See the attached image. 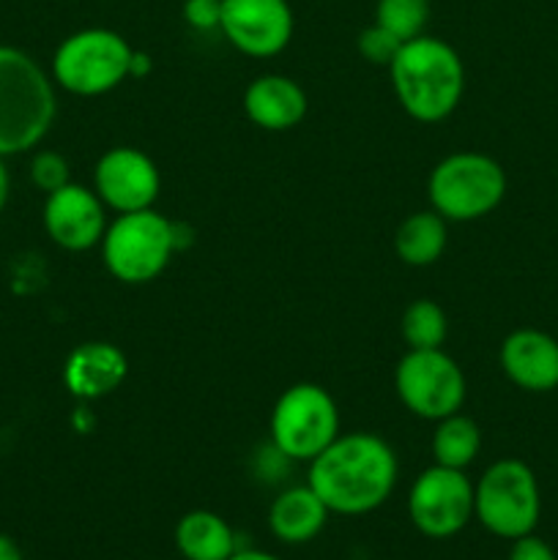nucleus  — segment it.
<instances>
[{"label":"nucleus","instance_id":"nucleus-21","mask_svg":"<svg viewBox=\"0 0 558 560\" xmlns=\"http://www.w3.org/2000/svg\"><path fill=\"white\" fill-rule=\"evenodd\" d=\"M399 334L408 350H435L443 348L449 337V317L443 306L432 299H416L405 306Z\"/></svg>","mask_w":558,"mask_h":560},{"label":"nucleus","instance_id":"nucleus-19","mask_svg":"<svg viewBox=\"0 0 558 560\" xmlns=\"http://www.w3.org/2000/svg\"><path fill=\"white\" fill-rule=\"evenodd\" d=\"M449 244V222L438 211H416L399 222L394 233V252L410 268H427L438 262Z\"/></svg>","mask_w":558,"mask_h":560},{"label":"nucleus","instance_id":"nucleus-14","mask_svg":"<svg viewBox=\"0 0 558 560\" xmlns=\"http://www.w3.org/2000/svg\"><path fill=\"white\" fill-rule=\"evenodd\" d=\"M503 375L528 394H547L558 388V339L539 328H518L498 350Z\"/></svg>","mask_w":558,"mask_h":560},{"label":"nucleus","instance_id":"nucleus-27","mask_svg":"<svg viewBox=\"0 0 558 560\" xmlns=\"http://www.w3.org/2000/svg\"><path fill=\"white\" fill-rule=\"evenodd\" d=\"M9 195H11V175L9 170H5V159L0 156V213H3L5 206H9Z\"/></svg>","mask_w":558,"mask_h":560},{"label":"nucleus","instance_id":"nucleus-6","mask_svg":"<svg viewBox=\"0 0 558 560\" xmlns=\"http://www.w3.org/2000/svg\"><path fill=\"white\" fill-rule=\"evenodd\" d=\"M509 189L501 162L479 151H457L432 167L427 197L446 222H476L496 211Z\"/></svg>","mask_w":558,"mask_h":560},{"label":"nucleus","instance_id":"nucleus-18","mask_svg":"<svg viewBox=\"0 0 558 560\" xmlns=\"http://www.w3.org/2000/svg\"><path fill=\"white\" fill-rule=\"evenodd\" d=\"M175 547L184 560H228L239 550L228 520L208 509H195L178 520Z\"/></svg>","mask_w":558,"mask_h":560},{"label":"nucleus","instance_id":"nucleus-12","mask_svg":"<svg viewBox=\"0 0 558 560\" xmlns=\"http://www.w3.org/2000/svg\"><path fill=\"white\" fill-rule=\"evenodd\" d=\"M293 9L288 0H222L219 31L230 47L249 58H274L293 38Z\"/></svg>","mask_w":558,"mask_h":560},{"label":"nucleus","instance_id":"nucleus-2","mask_svg":"<svg viewBox=\"0 0 558 560\" xmlns=\"http://www.w3.org/2000/svg\"><path fill=\"white\" fill-rule=\"evenodd\" d=\"M388 77L403 113L419 124H441L463 102V58L438 36L421 33L405 42L388 66Z\"/></svg>","mask_w":558,"mask_h":560},{"label":"nucleus","instance_id":"nucleus-17","mask_svg":"<svg viewBox=\"0 0 558 560\" xmlns=\"http://www.w3.org/2000/svg\"><path fill=\"white\" fill-rule=\"evenodd\" d=\"M332 512L310 485L282 490L268 509V530L282 545H306L326 528Z\"/></svg>","mask_w":558,"mask_h":560},{"label":"nucleus","instance_id":"nucleus-4","mask_svg":"<svg viewBox=\"0 0 558 560\" xmlns=\"http://www.w3.org/2000/svg\"><path fill=\"white\" fill-rule=\"evenodd\" d=\"M102 262L118 282L148 284L164 273L181 249L178 224L156 208L135 213H115L98 244Z\"/></svg>","mask_w":558,"mask_h":560},{"label":"nucleus","instance_id":"nucleus-22","mask_svg":"<svg viewBox=\"0 0 558 560\" xmlns=\"http://www.w3.org/2000/svg\"><path fill=\"white\" fill-rule=\"evenodd\" d=\"M432 0H377L375 22L399 42L421 36L430 22Z\"/></svg>","mask_w":558,"mask_h":560},{"label":"nucleus","instance_id":"nucleus-13","mask_svg":"<svg viewBox=\"0 0 558 560\" xmlns=\"http://www.w3.org/2000/svg\"><path fill=\"white\" fill-rule=\"evenodd\" d=\"M42 222L55 246L66 252H88L102 244L109 217L107 206L93 191V186L71 180V184L47 195Z\"/></svg>","mask_w":558,"mask_h":560},{"label":"nucleus","instance_id":"nucleus-16","mask_svg":"<svg viewBox=\"0 0 558 560\" xmlns=\"http://www.w3.org/2000/svg\"><path fill=\"white\" fill-rule=\"evenodd\" d=\"M310 98L288 74H260L246 85L244 113L257 129L290 131L306 118Z\"/></svg>","mask_w":558,"mask_h":560},{"label":"nucleus","instance_id":"nucleus-5","mask_svg":"<svg viewBox=\"0 0 558 560\" xmlns=\"http://www.w3.org/2000/svg\"><path fill=\"white\" fill-rule=\"evenodd\" d=\"M131 58L135 47L118 31L82 27L55 47L49 74L60 91L93 98L131 80Z\"/></svg>","mask_w":558,"mask_h":560},{"label":"nucleus","instance_id":"nucleus-3","mask_svg":"<svg viewBox=\"0 0 558 560\" xmlns=\"http://www.w3.org/2000/svg\"><path fill=\"white\" fill-rule=\"evenodd\" d=\"M58 115L53 74L25 49L0 44V156L33 151Z\"/></svg>","mask_w":558,"mask_h":560},{"label":"nucleus","instance_id":"nucleus-1","mask_svg":"<svg viewBox=\"0 0 558 560\" xmlns=\"http://www.w3.org/2000/svg\"><path fill=\"white\" fill-rule=\"evenodd\" d=\"M399 479L394 448L375 432H339L310 463L306 485L332 514L361 517L392 498Z\"/></svg>","mask_w":558,"mask_h":560},{"label":"nucleus","instance_id":"nucleus-20","mask_svg":"<svg viewBox=\"0 0 558 560\" xmlns=\"http://www.w3.org/2000/svg\"><path fill=\"white\" fill-rule=\"evenodd\" d=\"M432 459L443 468L465 470L481 452V430L470 416L452 413L446 419L435 421L432 432Z\"/></svg>","mask_w":558,"mask_h":560},{"label":"nucleus","instance_id":"nucleus-9","mask_svg":"<svg viewBox=\"0 0 558 560\" xmlns=\"http://www.w3.org/2000/svg\"><path fill=\"white\" fill-rule=\"evenodd\" d=\"M394 388L408 413L441 421L463 410L465 372L443 348L408 350L394 370Z\"/></svg>","mask_w":558,"mask_h":560},{"label":"nucleus","instance_id":"nucleus-25","mask_svg":"<svg viewBox=\"0 0 558 560\" xmlns=\"http://www.w3.org/2000/svg\"><path fill=\"white\" fill-rule=\"evenodd\" d=\"M222 0H184V20L195 31H219Z\"/></svg>","mask_w":558,"mask_h":560},{"label":"nucleus","instance_id":"nucleus-24","mask_svg":"<svg viewBox=\"0 0 558 560\" xmlns=\"http://www.w3.org/2000/svg\"><path fill=\"white\" fill-rule=\"evenodd\" d=\"M403 44L405 42H399L397 36H392V33H388L386 27L377 25V22H372L370 27H364V31L359 33V38H356V49H359L361 58L372 66H386V69L392 66V60L397 58Z\"/></svg>","mask_w":558,"mask_h":560},{"label":"nucleus","instance_id":"nucleus-7","mask_svg":"<svg viewBox=\"0 0 558 560\" xmlns=\"http://www.w3.org/2000/svg\"><path fill=\"white\" fill-rule=\"evenodd\" d=\"M474 517L498 539L514 541L534 534L542 517V492L531 465L514 457L492 463L474 485Z\"/></svg>","mask_w":558,"mask_h":560},{"label":"nucleus","instance_id":"nucleus-15","mask_svg":"<svg viewBox=\"0 0 558 560\" xmlns=\"http://www.w3.org/2000/svg\"><path fill=\"white\" fill-rule=\"evenodd\" d=\"M129 377V359L124 350L113 342H82L66 355L63 361V386L66 392L82 402L109 397L124 386Z\"/></svg>","mask_w":558,"mask_h":560},{"label":"nucleus","instance_id":"nucleus-28","mask_svg":"<svg viewBox=\"0 0 558 560\" xmlns=\"http://www.w3.org/2000/svg\"><path fill=\"white\" fill-rule=\"evenodd\" d=\"M0 560H25V558H22L20 545H16L14 539H9V536H3V534H0Z\"/></svg>","mask_w":558,"mask_h":560},{"label":"nucleus","instance_id":"nucleus-30","mask_svg":"<svg viewBox=\"0 0 558 560\" xmlns=\"http://www.w3.org/2000/svg\"><path fill=\"white\" fill-rule=\"evenodd\" d=\"M228 560H282V558L271 556V552H263V550H235Z\"/></svg>","mask_w":558,"mask_h":560},{"label":"nucleus","instance_id":"nucleus-23","mask_svg":"<svg viewBox=\"0 0 558 560\" xmlns=\"http://www.w3.org/2000/svg\"><path fill=\"white\" fill-rule=\"evenodd\" d=\"M31 180L44 197L53 195L60 186L71 184L69 159L58 151H36L31 159Z\"/></svg>","mask_w":558,"mask_h":560},{"label":"nucleus","instance_id":"nucleus-10","mask_svg":"<svg viewBox=\"0 0 558 560\" xmlns=\"http://www.w3.org/2000/svg\"><path fill=\"white\" fill-rule=\"evenodd\" d=\"M408 517L427 539H452L474 520V481L465 470L430 465L410 487Z\"/></svg>","mask_w":558,"mask_h":560},{"label":"nucleus","instance_id":"nucleus-11","mask_svg":"<svg viewBox=\"0 0 558 560\" xmlns=\"http://www.w3.org/2000/svg\"><path fill=\"white\" fill-rule=\"evenodd\" d=\"M93 191L113 213L146 211L159 200L162 173L140 148L115 145L102 153L93 167Z\"/></svg>","mask_w":558,"mask_h":560},{"label":"nucleus","instance_id":"nucleus-8","mask_svg":"<svg viewBox=\"0 0 558 560\" xmlns=\"http://www.w3.org/2000/svg\"><path fill=\"white\" fill-rule=\"evenodd\" d=\"M268 435L284 459L312 463L339 435L337 402L317 383H295L274 402Z\"/></svg>","mask_w":558,"mask_h":560},{"label":"nucleus","instance_id":"nucleus-26","mask_svg":"<svg viewBox=\"0 0 558 560\" xmlns=\"http://www.w3.org/2000/svg\"><path fill=\"white\" fill-rule=\"evenodd\" d=\"M509 560H558V556L545 539L528 534V536H520V539L512 541Z\"/></svg>","mask_w":558,"mask_h":560},{"label":"nucleus","instance_id":"nucleus-29","mask_svg":"<svg viewBox=\"0 0 558 560\" xmlns=\"http://www.w3.org/2000/svg\"><path fill=\"white\" fill-rule=\"evenodd\" d=\"M151 71V58L140 49H135V58H131V77H142Z\"/></svg>","mask_w":558,"mask_h":560}]
</instances>
